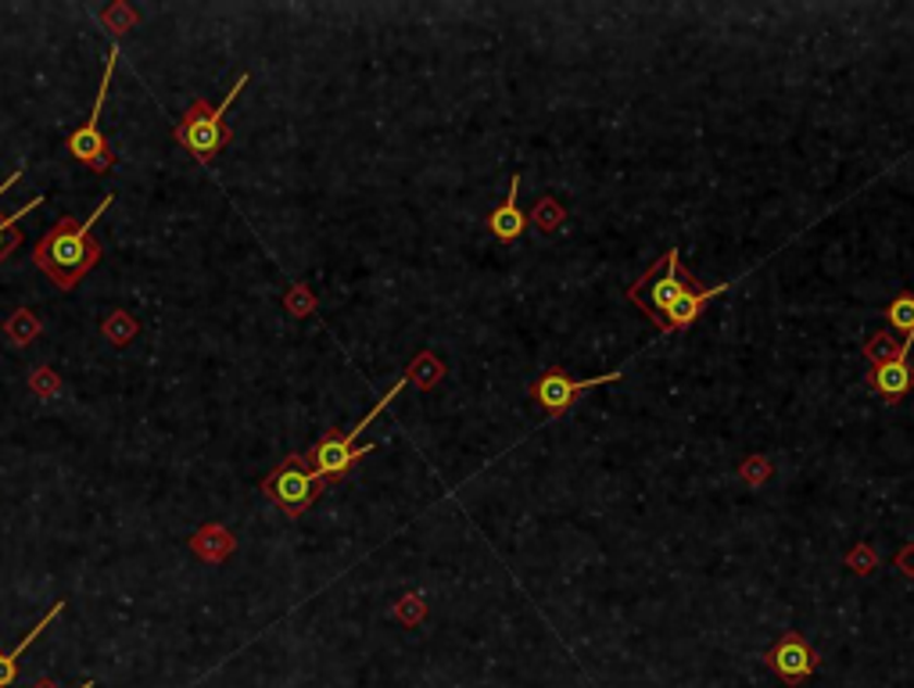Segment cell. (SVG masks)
Wrapping results in <instances>:
<instances>
[{
  "label": "cell",
  "instance_id": "9a60e30c",
  "mask_svg": "<svg viewBox=\"0 0 914 688\" xmlns=\"http://www.w3.org/2000/svg\"><path fill=\"white\" fill-rule=\"evenodd\" d=\"M4 334L15 341V344H29L36 334H40V316L29 312V309H19L11 312V319L4 323Z\"/></svg>",
  "mask_w": 914,
  "mask_h": 688
},
{
  "label": "cell",
  "instance_id": "5bb4252c",
  "mask_svg": "<svg viewBox=\"0 0 914 688\" xmlns=\"http://www.w3.org/2000/svg\"><path fill=\"white\" fill-rule=\"evenodd\" d=\"M886 319H889V327L900 330V337H904V352H911V344H914V294H900V298L889 302Z\"/></svg>",
  "mask_w": 914,
  "mask_h": 688
},
{
  "label": "cell",
  "instance_id": "5b68a950",
  "mask_svg": "<svg viewBox=\"0 0 914 688\" xmlns=\"http://www.w3.org/2000/svg\"><path fill=\"white\" fill-rule=\"evenodd\" d=\"M324 488H327V481H319V477L308 470L305 456H288L263 481V495L273 502L283 516L294 520V516H302L319 495H324Z\"/></svg>",
  "mask_w": 914,
  "mask_h": 688
},
{
  "label": "cell",
  "instance_id": "8fae6325",
  "mask_svg": "<svg viewBox=\"0 0 914 688\" xmlns=\"http://www.w3.org/2000/svg\"><path fill=\"white\" fill-rule=\"evenodd\" d=\"M516 191H521V176H510V194H505V201L496 208V212L488 216V230H491V237L502 241V244H510L516 241L521 233L527 230V216L521 212V205H516Z\"/></svg>",
  "mask_w": 914,
  "mask_h": 688
},
{
  "label": "cell",
  "instance_id": "7c38bea8",
  "mask_svg": "<svg viewBox=\"0 0 914 688\" xmlns=\"http://www.w3.org/2000/svg\"><path fill=\"white\" fill-rule=\"evenodd\" d=\"M61 610H65V602H54V606L47 610L44 617L33 624V628H29V635L22 638V642H19L15 649H8V653H0V688L15 685V678H19V660H22V653H26V649H29V646L36 642V638H40V635H44L47 628H51V624H54V621L61 617Z\"/></svg>",
  "mask_w": 914,
  "mask_h": 688
},
{
  "label": "cell",
  "instance_id": "52a82bcc",
  "mask_svg": "<svg viewBox=\"0 0 914 688\" xmlns=\"http://www.w3.org/2000/svg\"><path fill=\"white\" fill-rule=\"evenodd\" d=\"M624 373L617 370V373H599V377H588V380H574V377H566V370H560V366H552V370H546L538 380H535V388H531V395H535V402L546 409L549 416H560L566 413L571 405L585 395V391L592 388H602V384H617Z\"/></svg>",
  "mask_w": 914,
  "mask_h": 688
},
{
  "label": "cell",
  "instance_id": "3957f363",
  "mask_svg": "<svg viewBox=\"0 0 914 688\" xmlns=\"http://www.w3.org/2000/svg\"><path fill=\"white\" fill-rule=\"evenodd\" d=\"M405 380H410V377L394 380V388H391L388 395L380 398V402L374 405V409H369V413H366L363 420L355 423L352 430H344V434H327V438H319L316 445L305 452V463H308V470H313V474L319 477V481H327V484H330V481H341V477L349 474L355 463H359L363 456H369V452H374V445H355V441H359V434H363V430H366L369 423H374L377 416L385 413V409H388V405H391L394 398L402 395Z\"/></svg>",
  "mask_w": 914,
  "mask_h": 688
},
{
  "label": "cell",
  "instance_id": "7a4b0ae2",
  "mask_svg": "<svg viewBox=\"0 0 914 688\" xmlns=\"http://www.w3.org/2000/svg\"><path fill=\"white\" fill-rule=\"evenodd\" d=\"M248 86V72H241L237 83L230 86V94L222 97V105H208L205 97H197V101H191V108L183 112V119L172 126V137H176V144L187 151L191 158H197V162H216V155L233 140V130L222 122V115L230 112V105L237 101L241 90Z\"/></svg>",
  "mask_w": 914,
  "mask_h": 688
},
{
  "label": "cell",
  "instance_id": "30bf717a",
  "mask_svg": "<svg viewBox=\"0 0 914 688\" xmlns=\"http://www.w3.org/2000/svg\"><path fill=\"white\" fill-rule=\"evenodd\" d=\"M732 284H714V287H688L682 298H678L671 309H667L663 316V334H674V330H685V327H693L699 312L707 309V302L710 298H718V294H724Z\"/></svg>",
  "mask_w": 914,
  "mask_h": 688
},
{
  "label": "cell",
  "instance_id": "9c48e42d",
  "mask_svg": "<svg viewBox=\"0 0 914 688\" xmlns=\"http://www.w3.org/2000/svg\"><path fill=\"white\" fill-rule=\"evenodd\" d=\"M868 380L886 402H900L914 391V366L907 355H893V359H886V363H875Z\"/></svg>",
  "mask_w": 914,
  "mask_h": 688
},
{
  "label": "cell",
  "instance_id": "e0dca14e",
  "mask_svg": "<svg viewBox=\"0 0 914 688\" xmlns=\"http://www.w3.org/2000/svg\"><path fill=\"white\" fill-rule=\"evenodd\" d=\"M133 319L126 316V312H111V319L105 323V334H108V341H115V344H126L130 337H133Z\"/></svg>",
  "mask_w": 914,
  "mask_h": 688
},
{
  "label": "cell",
  "instance_id": "d6986e66",
  "mask_svg": "<svg viewBox=\"0 0 914 688\" xmlns=\"http://www.w3.org/2000/svg\"><path fill=\"white\" fill-rule=\"evenodd\" d=\"M22 172H26V169H15V172H11V176H8L4 183H0V198H4V191H8V187H15V183H19V176H22Z\"/></svg>",
  "mask_w": 914,
  "mask_h": 688
},
{
  "label": "cell",
  "instance_id": "8992f818",
  "mask_svg": "<svg viewBox=\"0 0 914 688\" xmlns=\"http://www.w3.org/2000/svg\"><path fill=\"white\" fill-rule=\"evenodd\" d=\"M115 58H119V47H111V54L105 61V76L101 86H97V97H94V112L86 115L83 126L69 137V151L76 162L90 165L94 172H111L115 169V155H111V147L101 133V108H105V97H108V86H111V72H115Z\"/></svg>",
  "mask_w": 914,
  "mask_h": 688
},
{
  "label": "cell",
  "instance_id": "ac0fdd59",
  "mask_svg": "<svg viewBox=\"0 0 914 688\" xmlns=\"http://www.w3.org/2000/svg\"><path fill=\"white\" fill-rule=\"evenodd\" d=\"M33 688H58V685H54L51 678H40ZM76 688H97V681H83V685H76Z\"/></svg>",
  "mask_w": 914,
  "mask_h": 688
},
{
  "label": "cell",
  "instance_id": "ba28073f",
  "mask_svg": "<svg viewBox=\"0 0 914 688\" xmlns=\"http://www.w3.org/2000/svg\"><path fill=\"white\" fill-rule=\"evenodd\" d=\"M764 663H768L785 685H804L814 678V671H818V653L804 642L800 631H785L768 653H764Z\"/></svg>",
  "mask_w": 914,
  "mask_h": 688
},
{
  "label": "cell",
  "instance_id": "4fadbf2b",
  "mask_svg": "<svg viewBox=\"0 0 914 688\" xmlns=\"http://www.w3.org/2000/svg\"><path fill=\"white\" fill-rule=\"evenodd\" d=\"M47 198L44 194H36V198L29 201V205H22L19 212H11V216H0V262H8L11 255H15V248L22 244V230H19V223H22V216H29L33 208H40Z\"/></svg>",
  "mask_w": 914,
  "mask_h": 688
},
{
  "label": "cell",
  "instance_id": "6da1fadb",
  "mask_svg": "<svg viewBox=\"0 0 914 688\" xmlns=\"http://www.w3.org/2000/svg\"><path fill=\"white\" fill-rule=\"evenodd\" d=\"M115 201L108 198L94 208V216H86V223H80L76 216H61L54 230H47L40 241L33 244V262L36 269L51 280L58 291H72L90 269L101 262V241L94 237V223L105 216V208Z\"/></svg>",
  "mask_w": 914,
  "mask_h": 688
},
{
  "label": "cell",
  "instance_id": "2e32d148",
  "mask_svg": "<svg viewBox=\"0 0 914 688\" xmlns=\"http://www.w3.org/2000/svg\"><path fill=\"white\" fill-rule=\"evenodd\" d=\"M864 355H868L872 363H886V359H893V355H911V352H904V344H893L889 334H875L868 344H864Z\"/></svg>",
  "mask_w": 914,
  "mask_h": 688
},
{
  "label": "cell",
  "instance_id": "277c9868",
  "mask_svg": "<svg viewBox=\"0 0 914 688\" xmlns=\"http://www.w3.org/2000/svg\"><path fill=\"white\" fill-rule=\"evenodd\" d=\"M696 284H699V280L682 266V251L671 248L657 266H649L646 273H642L635 284L627 287V298H632V305L649 319L653 327L663 330L667 309H671V305L682 298L688 287H696Z\"/></svg>",
  "mask_w": 914,
  "mask_h": 688
}]
</instances>
